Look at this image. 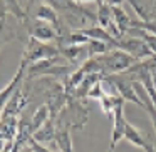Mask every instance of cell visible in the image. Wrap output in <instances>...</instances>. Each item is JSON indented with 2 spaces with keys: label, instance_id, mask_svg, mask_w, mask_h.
I'll return each mask as SVG.
<instances>
[{
  "label": "cell",
  "instance_id": "11",
  "mask_svg": "<svg viewBox=\"0 0 156 152\" xmlns=\"http://www.w3.org/2000/svg\"><path fill=\"white\" fill-rule=\"evenodd\" d=\"M124 139L129 142V144H133L134 147H139V149H144L146 144H148V140H146V137L143 135V132L139 130L136 125L129 124V122H126Z\"/></svg>",
  "mask_w": 156,
  "mask_h": 152
},
{
  "label": "cell",
  "instance_id": "14",
  "mask_svg": "<svg viewBox=\"0 0 156 152\" xmlns=\"http://www.w3.org/2000/svg\"><path fill=\"white\" fill-rule=\"evenodd\" d=\"M82 32L89 37V40H104V42H109V44L114 45V37H112V35L109 34L104 27H101L99 24L94 25V27L84 29Z\"/></svg>",
  "mask_w": 156,
  "mask_h": 152
},
{
  "label": "cell",
  "instance_id": "8",
  "mask_svg": "<svg viewBox=\"0 0 156 152\" xmlns=\"http://www.w3.org/2000/svg\"><path fill=\"white\" fill-rule=\"evenodd\" d=\"M61 49V55L72 65H81L84 60L89 59V50H87V44L82 45H62Z\"/></svg>",
  "mask_w": 156,
  "mask_h": 152
},
{
  "label": "cell",
  "instance_id": "22",
  "mask_svg": "<svg viewBox=\"0 0 156 152\" xmlns=\"http://www.w3.org/2000/svg\"><path fill=\"white\" fill-rule=\"evenodd\" d=\"M72 2H76V4H79V2H98V0H72Z\"/></svg>",
  "mask_w": 156,
  "mask_h": 152
},
{
  "label": "cell",
  "instance_id": "1",
  "mask_svg": "<svg viewBox=\"0 0 156 152\" xmlns=\"http://www.w3.org/2000/svg\"><path fill=\"white\" fill-rule=\"evenodd\" d=\"M59 15H61V27L64 25V30L61 34L69 30H84L98 25V15L72 0L64 10L59 12Z\"/></svg>",
  "mask_w": 156,
  "mask_h": 152
},
{
  "label": "cell",
  "instance_id": "12",
  "mask_svg": "<svg viewBox=\"0 0 156 152\" xmlns=\"http://www.w3.org/2000/svg\"><path fill=\"white\" fill-rule=\"evenodd\" d=\"M126 2L131 5V8L134 10V14L138 15V20H143V22L153 20L149 0H126Z\"/></svg>",
  "mask_w": 156,
  "mask_h": 152
},
{
  "label": "cell",
  "instance_id": "15",
  "mask_svg": "<svg viewBox=\"0 0 156 152\" xmlns=\"http://www.w3.org/2000/svg\"><path fill=\"white\" fill-rule=\"evenodd\" d=\"M112 15H114V22H116V25H118V29L121 30V34L126 35V32L131 29L133 19L122 10V7H112Z\"/></svg>",
  "mask_w": 156,
  "mask_h": 152
},
{
  "label": "cell",
  "instance_id": "7",
  "mask_svg": "<svg viewBox=\"0 0 156 152\" xmlns=\"http://www.w3.org/2000/svg\"><path fill=\"white\" fill-rule=\"evenodd\" d=\"M124 99L118 102L116 112L112 117V129H111V137H109V147L108 152H114L116 145L124 139V130H126V119H124Z\"/></svg>",
  "mask_w": 156,
  "mask_h": 152
},
{
  "label": "cell",
  "instance_id": "9",
  "mask_svg": "<svg viewBox=\"0 0 156 152\" xmlns=\"http://www.w3.org/2000/svg\"><path fill=\"white\" fill-rule=\"evenodd\" d=\"M34 17L42 20V22H47V24L54 25L59 30V34H61V15H59V12L54 7H51V5L42 2V4L37 5V10H35Z\"/></svg>",
  "mask_w": 156,
  "mask_h": 152
},
{
  "label": "cell",
  "instance_id": "18",
  "mask_svg": "<svg viewBox=\"0 0 156 152\" xmlns=\"http://www.w3.org/2000/svg\"><path fill=\"white\" fill-rule=\"evenodd\" d=\"M42 2H44V4H47V5H51V7H54L57 12L64 10V8L71 4V0H42Z\"/></svg>",
  "mask_w": 156,
  "mask_h": 152
},
{
  "label": "cell",
  "instance_id": "10",
  "mask_svg": "<svg viewBox=\"0 0 156 152\" xmlns=\"http://www.w3.org/2000/svg\"><path fill=\"white\" fill-rule=\"evenodd\" d=\"M55 132H57L55 119H54V117H51L44 125H41V127H39L37 130L34 132V134H32V137H34L37 142L44 144V142H51V140H54V139H55Z\"/></svg>",
  "mask_w": 156,
  "mask_h": 152
},
{
  "label": "cell",
  "instance_id": "3",
  "mask_svg": "<svg viewBox=\"0 0 156 152\" xmlns=\"http://www.w3.org/2000/svg\"><path fill=\"white\" fill-rule=\"evenodd\" d=\"M61 55V49L57 45L51 44V42H42L34 37H27V44H25L24 55L20 59V64L24 67H29L30 64L39 60H45V59H52Z\"/></svg>",
  "mask_w": 156,
  "mask_h": 152
},
{
  "label": "cell",
  "instance_id": "21",
  "mask_svg": "<svg viewBox=\"0 0 156 152\" xmlns=\"http://www.w3.org/2000/svg\"><path fill=\"white\" fill-rule=\"evenodd\" d=\"M151 4V14H153V19H156V0H149Z\"/></svg>",
  "mask_w": 156,
  "mask_h": 152
},
{
  "label": "cell",
  "instance_id": "16",
  "mask_svg": "<svg viewBox=\"0 0 156 152\" xmlns=\"http://www.w3.org/2000/svg\"><path fill=\"white\" fill-rule=\"evenodd\" d=\"M49 119H51V110H49V107H47V105H39V107L35 109L34 115H32V120H30L32 134H34L41 125H44Z\"/></svg>",
  "mask_w": 156,
  "mask_h": 152
},
{
  "label": "cell",
  "instance_id": "23",
  "mask_svg": "<svg viewBox=\"0 0 156 152\" xmlns=\"http://www.w3.org/2000/svg\"><path fill=\"white\" fill-rule=\"evenodd\" d=\"M32 152H34V150H32Z\"/></svg>",
  "mask_w": 156,
  "mask_h": 152
},
{
  "label": "cell",
  "instance_id": "17",
  "mask_svg": "<svg viewBox=\"0 0 156 152\" xmlns=\"http://www.w3.org/2000/svg\"><path fill=\"white\" fill-rule=\"evenodd\" d=\"M111 49H114V45L104 40H89L87 42V50H89V57H98L102 55L106 52H109Z\"/></svg>",
  "mask_w": 156,
  "mask_h": 152
},
{
  "label": "cell",
  "instance_id": "4",
  "mask_svg": "<svg viewBox=\"0 0 156 152\" xmlns=\"http://www.w3.org/2000/svg\"><path fill=\"white\" fill-rule=\"evenodd\" d=\"M101 64L102 74L104 75H112V74H122L126 72L133 64H136V60L129 54H126L121 49H111L109 52L96 57Z\"/></svg>",
  "mask_w": 156,
  "mask_h": 152
},
{
  "label": "cell",
  "instance_id": "2",
  "mask_svg": "<svg viewBox=\"0 0 156 152\" xmlns=\"http://www.w3.org/2000/svg\"><path fill=\"white\" fill-rule=\"evenodd\" d=\"M89 107L82 102V99L69 97L67 104L62 107V110L55 115V125L57 129H82L89 119Z\"/></svg>",
  "mask_w": 156,
  "mask_h": 152
},
{
  "label": "cell",
  "instance_id": "20",
  "mask_svg": "<svg viewBox=\"0 0 156 152\" xmlns=\"http://www.w3.org/2000/svg\"><path fill=\"white\" fill-rule=\"evenodd\" d=\"M124 2L126 0H104L102 4H108V5H111V7H121Z\"/></svg>",
  "mask_w": 156,
  "mask_h": 152
},
{
  "label": "cell",
  "instance_id": "6",
  "mask_svg": "<svg viewBox=\"0 0 156 152\" xmlns=\"http://www.w3.org/2000/svg\"><path fill=\"white\" fill-rule=\"evenodd\" d=\"M27 32L29 37H34L37 40L42 42H57L61 34L54 25L47 24V22H42L35 17H30L27 22Z\"/></svg>",
  "mask_w": 156,
  "mask_h": 152
},
{
  "label": "cell",
  "instance_id": "19",
  "mask_svg": "<svg viewBox=\"0 0 156 152\" xmlns=\"http://www.w3.org/2000/svg\"><path fill=\"white\" fill-rule=\"evenodd\" d=\"M27 144L30 145V149H32L34 152H52V150H49L47 147H44V145H42L41 142H37L34 137H30V139H29V140H27Z\"/></svg>",
  "mask_w": 156,
  "mask_h": 152
},
{
  "label": "cell",
  "instance_id": "5",
  "mask_svg": "<svg viewBox=\"0 0 156 152\" xmlns=\"http://www.w3.org/2000/svg\"><path fill=\"white\" fill-rule=\"evenodd\" d=\"M114 49H121L126 54H129L134 60H148V59L154 57L151 49L148 47L143 39L133 37V35H122L119 39H114Z\"/></svg>",
  "mask_w": 156,
  "mask_h": 152
},
{
  "label": "cell",
  "instance_id": "13",
  "mask_svg": "<svg viewBox=\"0 0 156 152\" xmlns=\"http://www.w3.org/2000/svg\"><path fill=\"white\" fill-rule=\"evenodd\" d=\"M54 142L61 152H76L74 142H72V135H71V129H57Z\"/></svg>",
  "mask_w": 156,
  "mask_h": 152
}]
</instances>
